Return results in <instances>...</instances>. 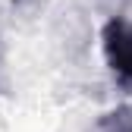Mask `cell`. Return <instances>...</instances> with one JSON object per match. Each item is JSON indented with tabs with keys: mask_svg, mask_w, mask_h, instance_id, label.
<instances>
[{
	"mask_svg": "<svg viewBox=\"0 0 132 132\" xmlns=\"http://www.w3.org/2000/svg\"><path fill=\"white\" fill-rule=\"evenodd\" d=\"M101 47L117 85L132 91V19H123V16L107 19L101 28Z\"/></svg>",
	"mask_w": 132,
	"mask_h": 132,
	"instance_id": "1",
	"label": "cell"
},
{
	"mask_svg": "<svg viewBox=\"0 0 132 132\" xmlns=\"http://www.w3.org/2000/svg\"><path fill=\"white\" fill-rule=\"evenodd\" d=\"M88 132H132V110H129V107L110 110V113H104Z\"/></svg>",
	"mask_w": 132,
	"mask_h": 132,
	"instance_id": "2",
	"label": "cell"
}]
</instances>
